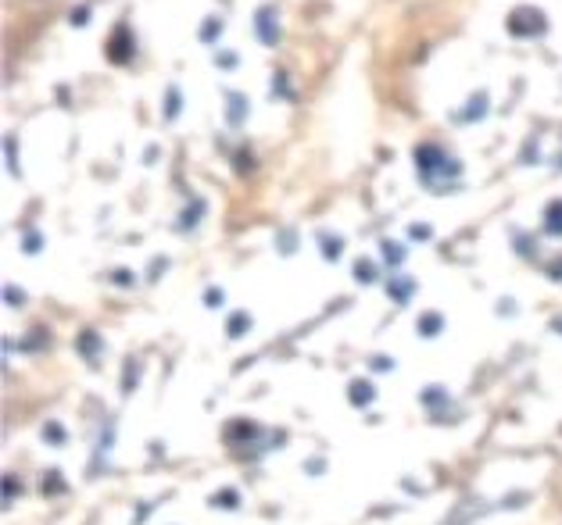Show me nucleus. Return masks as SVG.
Masks as SVG:
<instances>
[{
    "instance_id": "1",
    "label": "nucleus",
    "mask_w": 562,
    "mask_h": 525,
    "mask_svg": "<svg viewBox=\"0 0 562 525\" xmlns=\"http://www.w3.org/2000/svg\"><path fill=\"white\" fill-rule=\"evenodd\" d=\"M509 25H513L516 33H541L544 30V19L533 8H519Z\"/></svg>"
},
{
    "instance_id": "2",
    "label": "nucleus",
    "mask_w": 562,
    "mask_h": 525,
    "mask_svg": "<svg viewBox=\"0 0 562 525\" xmlns=\"http://www.w3.org/2000/svg\"><path fill=\"white\" fill-rule=\"evenodd\" d=\"M258 30L269 33V44H277V25H272V15H269V11H262V15H258Z\"/></svg>"
}]
</instances>
